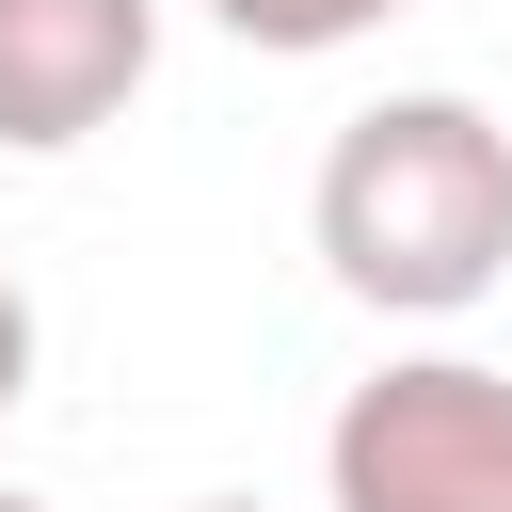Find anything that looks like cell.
Returning <instances> with one entry per match:
<instances>
[{"mask_svg":"<svg viewBox=\"0 0 512 512\" xmlns=\"http://www.w3.org/2000/svg\"><path fill=\"white\" fill-rule=\"evenodd\" d=\"M16 400H32V288L0 272V416H16Z\"/></svg>","mask_w":512,"mask_h":512,"instance_id":"5","label":"cell"},{"mask_svg":"<svg viewBox=\"0 0 512 512\" xmlns=\"http://www.w3.org/2000/svg\"><path fill=\"white\" fill-rule=\"evenodd\" d=\"M160 80V0H0V144L64 160Z\"/></svg>","mask_w":512,"mask_h":512,"instance_id":"3","label":"cell"},{"mask_svg":"<svg viewBox=\"0 0 512 512\" xmlns=\"http://www.w3.org/2000/svg\"><path fill=\"white\" fill-rule=\"evenodd\" d=\"M192 512H256V496H192Z\"/></svg>","mask_w":512,"mask_h":512,"instance_id":"7","label":"cell"},{"mask_svg":"<svg viewBox=\"0 0 512 512\" xmlns=\"http://www.w3.org/2000/svg\"><path fill=\"white\" fill-rule=\"evenodd\" d=\"M0 512H48V496H16V480H0Z\"/></svg>","mask_w":512,"mask_h":512,"instance_id":"6","label":"cell"},{"mask_svg":"<svg viewBox=\"0 0 512 512\" xmlns=\"http://www.w3.org/2000/svg\"><path fill=\"white\" fill-rule=\"evenodd\" d=\"M336 512H512V368L480 352H400L336 400L320 432Z\"/></svg>","mask_w":512,"mask_h":512,"instance_id":"2","label":"cell"},{"mask_svg":"<svg viewBox=\"0 0 512 512\" xmlns=\"http://www.w3.org/2000/svg\"><path fill=\"white\" fill-rule=\"evenodd\" d=\"M240 48H272V64H320V48H368L384 16H416V0H208Z\"/></svg>","mask_w":512,"mask_h":512,"instance_id":"4","label":"cell"},{"mask_svg":"<svg viewBox=\"0 0 512 512\" xmlns=\"http://www.w3.org/2000/svg\"><path fill=\"white\" fill-rule=\"evenodd\" d=\"M304 224L368 320H464L512 272V128L480 96H368L320 144Z\"/></svg>","mask_w":512,"mask_h":512,"instance_id":"1","label":"cell"}]
</instances>
